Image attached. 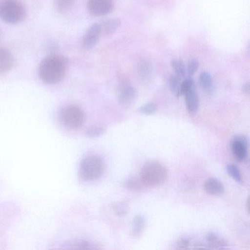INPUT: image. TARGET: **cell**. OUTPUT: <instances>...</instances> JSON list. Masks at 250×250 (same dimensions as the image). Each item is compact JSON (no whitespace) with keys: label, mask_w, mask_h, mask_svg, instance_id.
Here are the masks:
<instances>
[{"label":"cell","mask_w":250,"mask_h":250,"mask_svg":"<svg viewBox=\"0 0 250 250\" xmlns=\"http://www.w3.org/2000/svg\"><path fill=\"white\" fill-rule=\"evenodd\" d=\"M72 248L77 249H96L97 247L92 244V243L88 242L86 241H75L71 244Z\"/></svg>","instance_id":"4316f807"},{"label":"cell","mask_w":250,"mask_h":250,"mask_svg":"<svg viewBox=\"0 0 250 250\" xmlns=\"http://www.w3.org/2000/svg\"><path fill=\"white\" fill-rule=\"evenodd\" d=\"M75 0H54V5L60 13H67L74 5Z\"/></svg>","instance_id":"d6986e66"},{"label":"cell","mask_w":250,"mask_h":250,"mask_svg":"<svg viewBox=\"0 0 250 250\" xmlns=\"http://www.w3.org/2000/svg\"><path fill=\"white\" fill-rule=\"evenodd\" d=\"M137 71L140 78L144 81L150 80L153 75V69L151 63L147 61H141L137 65Z\"/></svg>","instance_id":"9a60e30c"},{"label":"cell","mask_w":250,"mask_h":250,"mask_svg":"<svg viewBox=\"0 0 250 250\" xmlns=\"http://www.w3.org/2000/svg\"><path fill=\"white\" fill-rule=\"evenodd\" d=\"M156 110H157V107L156 104L152 102H149L139 108L138 112L144 115H150L156 113Z\"/></svg>","instance_id":"d4e9b609"},{"label":"cell","mask_w":250,"mask_h":250,"mask_svg":"<svg viewBox=\"0 0 250 250\" xmlns=\"http://www.w3.org/2000/svg\"><path fill=\"white\" fill-rule=\"evenodd\" d=\"M199 68V62L195 58H192L188 62V68H187V72L188 73V76L191 77L194 75Z\"/></svg>","instance_id":"83f0119b"},{"label":"cell","mask_w":250,"mask_h":250,"mask_svg":"<svg viewBox=\"0 0 250 250\" xmlns=\"http://www.w3.org/2000/svg\"><path fill=\"white\" fill-rule=\"evenodd\" d=\"M243 93H246V94H250V83H247L245 84H244L242 87Z\"/></svg>","instance_id":"f546056e"},{"label":"cell","mask_w":250,"mask_h":250,"mask_svg":"<svg viewBox=\"0 0 250 250\" xmlns=\"http://www.w3.org/2000/svg\"><path fill=\"white\" fill-rule=\"evenodd\" d=\"M102 32L100 24L96 23L92 24L84 34L83 40V47L85 50L93 49L99 42Z\"/></svg>","instance_id":"ba28073f"},{"label":"cell","mask_w":250,"mask_h":250,"mask_svg":"<svg viewBox=\"0 0 250 250\" xmlns=\"http://www.w3.org/2000/svg\"><path fill=\"white\" fill-rule=\"evenodd\" d=\"M87 9L94 17H103L112 12L114 0H87Z\"/></svg>","instance_id":"52a82bcc"},{"label":"cell","mask_w":250,"mask_h":250,"mask_svg":"<svg viewBox=\"0 0 250 250\" xmlns=\"http://www.w3.org/2000/svg\"><path fill=\"white\" fill-rule=\"evenodd\" d=\"M106 128L102 125H94L89 128L86 131L87 137L95 138V137H100L102 134L106 132Z\"/></svg>","instance_id":"cb8c5ba5"},{"label":"cell","mask_w":250,"mask_h":250,"mask_svg":"<svg viewBox=\"0 0 250 250\" xmlns=\"http://www.w3.org/2000/svg\"><path fill=\"white\" fill-rule=\"evenodd\" d=\"M14 58L8 49L0 48V74H5L12 69Z\"/></svg>","instance_id":"30bf717a"},{"label":"cell","mask_w":250,"mask_h":250,"mask_svg":"<svg viewBox=\"0 0 250 250\" xmlns=\"http://www.w3.org/2000/svg\"><path fill=\"white\" fill-rule=\"evenodd\" d=\"M181 79L177 74H172L169 78V87L173 94L178 97L181 87Z\"/></svg>","instance_id":"603a6c76"},{"label":"cell","mask_w":250,"mask_h":250,"mask_svg":"<svg viewBox=\"0 0 250 250\" xmlns=\"http://www.w3.org/2000/svg\"><path fill=\"white\" fill-rule=\"evenodd\" d=\"M101 32L104 36H111L117 31L121 25V21L119 19H109L101 23Z\"/></svg>","instance_id":"4fadbf2b"},{"label":"cell","mask_w":250,"mask_h":250,"mask_svg":"<svg viewBox=\"0 0 250 250\" xmlns=\"http://www.w3.org/2000/svg\"><path fill=\"white\" fill-rule=\"evenodd\" d=\"M205 191L212 196H220L225 191L224 184L216 178H211L208 179L204 184Z\"/></svg>","instance_id":"8fae6325"},{"label":"cell","mask_w":250,"mask_h":250,"mask_svg":"<svg viewBox=\"0 0 250 250\" xmlns=\"http://www.w3.org/2000/svg\"><path fill=\"white\" fill-rule=\"evenodd\" d=\"M206 240L209 249H224L228 246V243L225 240L219 238L213 232H209L206 236Z\"/></svg>","instance_id":"2e32d148"},{"label":"cell","mask_w":250,"mask_h":250,"mask_svg":"<svg viewBox=\"0 0 250 250\" xmlns=\"http://www.w3.org/2000/svg\"><path fill=\"white\" fill-rule=\"evenodd\" d=\"M124 187L128 188V190H131V191H139L143 189L145 184H143L140 178H139L137 177L134 176L125 180V183H124Z\"/></svg>","instance_id":"e0dca14e"},{"label":"cell","mask_w":250,"mask_h":250,"mask_svg":"<svg viewBox=\"0 0 250 250\" xmlns=\"http://www.w3.org/2000/svg\"><path fill=\"white\" fill-rule=\"evenodd\" d=\"M184 96H185L186 105L189 113H196L198 110L200 102H199L198 95L195 90V87L190 89L184 94Z\"/></svg>","instance_id":"7c38bea8"},{"label":"cell","mask_w":250,"mask_h":250,"mask_svg":"<svg viewBox=\"0 0 250 250\" xmlns=\"http://www.w3.org/2000/svg\"><path fill=\"white\" fill-rule=\"evenodd\" d=\"M195 87V85H194V83L193 80H191V78L187 79L185 81L183 82V83L181 84L178 98L181 96H184V94H185L187 91H188L190 89L193 88V87Z\"/></svg>","instance_id":"484cf974"},{"label":"cell","mask_w":250,"mask_h":250,"mask_svg":"<svg viewBox=\"0 0 250 250\" xmlns=\"http://www.w3.org/2000/svg\"><path fill=\"white\" fill-rule=\"evenodd\" d=\"M190 241L187 238H181V239L178 240L176 243V248L181 249V250H184V249H187L189 247Z\"/></svg>","instance_id":"f1b7e54d"},{"label":"cell","mask_w":250,"mask_h":250,"mask_svg":"<svg viewBox=\"0 0 250 250\" xmlns=\"http://www.w3.org/2000/svg\"><path fill=\"white\" fill-rule=\"evenodd\" d=\"M248 146V140L245 136H235L231 140V150L238 162H245L247 160Z\"/></svg>","instance_id":"8992f818"},{"label":"cell","mask_w":250,"mask_h":250,"mask_svg":"<svg viewBox=\"0 0 250 250\" xmlns=\"http://www.w3.org/2000/svg\"><path fill=\"white\" fill-rule=\"evenodd\" d=\"M104 172V162L100 156L97 155H90L86 156L80 163V178L85 181H94L99 179Z\"/></svg>","instance_id":"3957f363"},{"label":"cell","mask_w":250,"mask_h":250,"mask_svg":"<svg viewBox=\"0 0 250 250\" xmlns=\"http://www.w3.org/2000/svg\"><path fill=\"white\" fill-rule=\"evenodd\" d=\"M200 83L203 89L208 93L212 92L213 89V79L211 75L206 71H203L200 75Z\"/></svg>","instance_id":"ac0fdd59"},{"label":"cell","mask_w":250,"mask_h":250,"mask_svg":"<svg viewBox=\"0 0 250 250\" xmlns=\"http://www.w3.org/2000/svg\"><path fill=\"white\" fill-rule=\"evenodd\" d=\"M146 227V219L142 215H137L132 220L131 235L134 238H138L143 233Z\"/></svg>","instance_id":"5bb4252c"},{"label":"cell","mask_w":250,"mask_h":250,"mask_svg":"<svg viewBox=\"0 0 250 250\" xmlns=\"http://www.w3.org/2000/svg\"><path fill=\"white\" fill-rule=\"evenodd\" d=\"M67 67L68 61L65 58L58 55H49L39 65V77L46 84H57L65 77Z\"/></svg>","instance_id":"6da1fadb"},{"label":"cell","mask_w":250,"mask_h":250,"mask_svg":"<svg viewBox=\"0 0 250 250\" xmlns=\"http://www.w3.org/2000/svg\"><path fill=\"white\" fill-rule=\"evenodd\" d=\"M172 68L175 71V74L180 77H184L187 74V70H186L185 64L184 61L181 59L172 60L171 62Z\"/></svg>","instance_id":"7402d4cb"},{"label":"cell","mask_w":250,"mask_h":250,"mask_svg":"<svg viewBox=\"0 0 250 250\" xmlns=\"http://www.w3.org/2000/svg\"><path fill=\"white\" fill-rule=\"evenodd\" d=\"M137 99V91L134 87L126 86L121 90L118 96V103L121 107L128 109L135 103Z\"/></svg>","instance_id":"9c48e42d"},{"label":"cell","mask_w":250,"mask_h":250,"mask_svg":"<svg viewBox=\"0 0 250 250\" xmlns=\"http://www.w3.org/2000/svg\"><path fill=\"white\" fill-rule=\"evenodd\" d=\"M26 11L19 0H2L0 2V19L8 24H18L24 20Z\"/></svg>","instance_id":"277c9868"},{"label":"cell","mask_w":250,"mask_h":250,"mask_svg":"<svg viewBox=\"0 0 250 250\" xmlns=\"http://www.w3.org/2000/svg\"><path fill=\"white\" fill-rule=\"evenodd\" d=\"M227 172L228 175L234 180L236 181L238 184H242L243 179L242 175H241V171H240L239 168L233 164H230L228 165L226 167Z\"/></svg>","instance_id":"44dd1931"},{"label":"cell","mask_w":250,"mask_h":250,"mask_svg":"<svg viewBox=\"0 0 250 250\" xmlns=\"http://www.w3.org/2000/svg\"><path fill=\"white\" fill-rule=\"evenodd\" d=\"M168 171L163 164L148 162L140 171V179L146 187H156L164 184L167 178Z\"/></svg>","instance_id":"7a4b0ae2"},{"label":"cell","mask_w":250,"mask_h":250,"mask_svg":"<svg viewBox=\"0 0 250 250\" xmlns=\"http://www.w3.org/2000/svg\"><path fill=\"white\" fill-rule=\"evenodd\" d=\"M60 119L64 126L70 129H78L84 124L85 115L81 108L70 105L61 110Z\"/></svg>","instance_id":"5b68a950"},{"label":"cell","mask_w":250,"mask_h":250,"mask_svg":"<svg viewBox=\"0 0 250 250\" xmlns=\"http://www.w3.org/2000/svg\"><path fill=\"white\" fill-rule=\"evenodd\" d=\"M112 207L115 214L119 217H124L129 212V206L125 202H117L112 204Z\"/></svg>","instance_id":"ffe728a7"}]
</instances>
